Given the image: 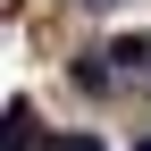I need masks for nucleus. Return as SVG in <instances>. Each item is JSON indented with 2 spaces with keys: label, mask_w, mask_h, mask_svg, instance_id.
Returning <instances> with one entry per match:
<instances>
[{
  "label": "nucleus",
  "mask_w": 151,
  "mask_h": 151,
  "mask_svg": "<svg viewBox=\"0 0 151 151\" xmlns=\"http://www.w3.org/2000/svg\"><path fill=\"white\" fill-rule=\"evenodd\" d=\"M0 134H9V151H25V143H34V109L9 101V126H0Z\"/></svg>",
  "instance_id": "obj_2"
},
{
  "label": "nucleus",
  "mask_w": 151,
  "mask_h": 151,
  "mask_svg": "<svg viewBox=\"0 0 151 151\" xmlns=\"http://www.w3.org/2000/svg\"><path fill=\"white\" fill-rule=\"evenodd\" d=\"M134 151H151V134H143V143H134Z\"/></svg>",
  "instance_id": "obj_3"
},
{
  "label": "nucleus",
  "mask_w": 151,
  "mask_h": 151,
  "mask_svg": "<svg viewBox=\"0 0 151 151\" xmlns=\"http://www.w3.org/2000/svg\"><path fill=\"white\" fill-rule=\"evenodd\" d=\"M109 59H118V76H143V67H151V34H126V42H109Z\"/></svg>",
  "instance_id": "obj_1"
}]
</instances>
